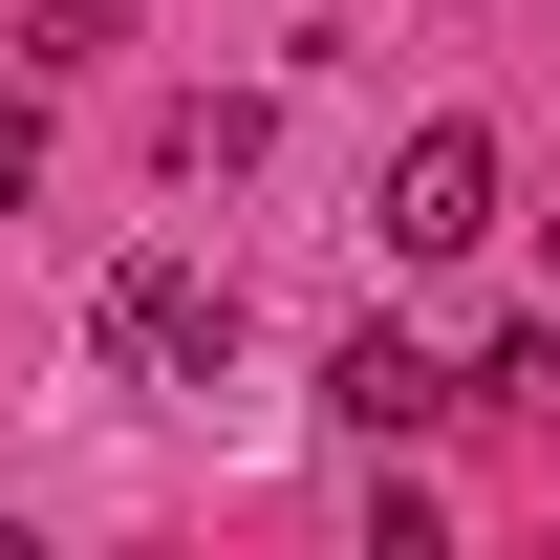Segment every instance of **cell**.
Segmentation results:
<instances>
[{
    "mask_svg": "<svg viewBox=\"0 0 560 560\" xmlns=\"http://www.w3.org/2000/svg\"><path fill=\"white\" fill-rule=\"evenodd\" d=\"M86 346L130 366V388H237V280H195V259H108V280H86Z\"/></svg>",
    "mask_w": 560,
    "mask_h": 560,
    "instance_id": "6da1fadb",
    "label": "cell"
},
{
    "mask_svg": "<svg viewBox=\"0 0 560 560\" xmlns=\"http://www.w3.org/2000/svg\"><path fill=\"white\" fill-rule=\"evenodd\" d=\"M495 237V130H410L388 151V259H475Z\"/></svg>",
    "mask_w": 560,
    "mask_h": 560,
    "instance_id": "7a4b0ae2",
    "label": "cell"
},
{
    "mask_svg": "<svg viewBox=\"0 0 560 560\" xmlns=\"http://www.w3.org/2000/svg\"><path fill=\"white\" fill-rule=\"evenodd\" d=\"M431 410H453V366H431L410 324H346V346H324V431L388 453V431H431Z\"/></svg>",
    "mask_w": 560,
    "mask_h": 560,
    "instance_id": "3957f363",
    "label": "cell"
},
{
    "mask_svg": "<svg viewBox=\"0 0 560 560\" xmlns=\"http://www.w3.org/2000/svg\"><path fill=\"white\" fill-rule=\"evenodd\" d=\"M44 195V108H22V66H0V215Z\"/></svg>",
    "mask_w": 560,
    "mask_h": 560,
    "instance_id": "277c9868",
    "label": "cell"
}]
</instances>
